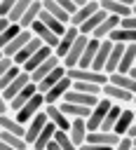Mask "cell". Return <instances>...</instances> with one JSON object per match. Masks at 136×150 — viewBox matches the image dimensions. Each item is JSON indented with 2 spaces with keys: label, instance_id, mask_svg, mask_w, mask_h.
I'll list each match as a JSON object with an SVG mask.
<instances>
[{
  "label": "cell",
  "instance_id": "d4e9b609",
  "mask_svg": "<svg viewBox=\"0 0 136 150\" xmlns=\"http://www.w3.org/2000/svg\"><path fill=\"white\" fill-rule=\"evenodd\" d=\"M0 143H7V145H12V148H16V150H28L30 145L26 143V138H21V136H16V134H9V131H0Z\"/></svg>",
  "mask_w": 136,
  "mask_h": 150
},
{
  "label": "cell",
  "instance_id": "52a82bcc",
  "mask_svg": "<svg viewBox=\"0 0 136 150\" xmlns=\"http://www.w3.org/2000/svg\"><path fill=\"white\" fill-rule=\"evenodd\" d=\"M47 124H49V117H47V112L42 110L40 115H35V117L26 124V143H28V145H33V143L38 141V136L47 129Z\"/></svg>",
  "mask_w": 136,
  "mask_h": 150
},
{
  "label": "cell",
  "instance_id": "1f68e13d",
  "mask_svg": "<svg viewBox=\"0 0 136 150\" xmlns=\"http://www.w3.org/2000/svg\"><path fill=\"white\" fill-rule=\"evenodd\" d=\"M14 5H16V0H5V2L0 5V16H9L12 9H14Z\"/></svg>",
  "mask_w": 136,
  "mask_h": 150
},
{
  "label": "cell",
  "instance_id": "6da1fadb",
  "mask_svg": "<svg viewBox=\"0 0 136 150\" xmlns=\"http://www.w3.org/2000/svg\"><path fill=\"white\" fill-rule=\"evenodd\" d=\"M68 77L73 82H89V84H98V87H106L110 82V77L106 73H98L94 68H73V70H68Z\"/></svg>",
  "mask_w": 136,
  "mask_h": 150
},
{
  "label": "cell",
  "instance_id": "836d02e7",
  "mask_svg": "<svg viewBox=\"0 0 136 150\" xmlns=\"http://www.w3.org/2000/svg\"><path fill=\"white\" fill-rule=\"evenodd\" d=\"M120 28H127V30H136V16H129V19H122Z\"/></svg>",
  "mask_w": 136,
  "mask_h": 150
},
{
  "label": "cell",
  "instance_id": "30bf717a",
  "mask_svg": "<svg viewBox=\"0 0 136 150\" xmlns=\"http://www.w3.org/2000/svg\"><path fill=\"white\" fill-rule=\"evenodd\" d=\"M45 112H47V117H49V122L59 129V131H70V127H73V120L59 108V105H45Z\"/></svg>",
  "mask_w": 136,
  "mask_h": 150
},
{
  "label": "cell",
  "instance_id": "44dd1931",
  "mask_svg": "<svg viewBox=\"0 0 136 150\" xmlns=\"http://www.w3.org/2000/svg\"><path fill=\"white\" fill-rule=\"evenodd\" d=\"M59 66H61V59H59V56L54 54V56H52V59H49L47 63H42V66H40V68L35 70V73H30V80H33L35 84H40V82H42V80H45V77H47V75H49L52 70H56Z\"/></svg>",
  "mask_w": 136,
  "mask_h": 150
},
{
  "label": "cell",
  "instance_id": "5b68a950",
  "mask_svg": "<svg viewBox=\"0 0 136 150\" xmlns=\"http://www.w3.org/2000/svg\"><path fill=\"white\" fill-rule=\"evenodd\" d=\"M101 9L117 19L134 16V2H120V0H101Z\"/></svg>",
  "mask_w": 136,
  "mask_h": 150
},
{
  "label": "cell",
  "instance_id": "7bdbcfd3",
  "mask_svg": "<svg viewBox=\"0 0 136 150\" xmlns=\"http://www.w3.org/2000/svg\"><path fill=\"white\" fill-rule=\"evenodd\" d=\"M134 105H136V98H134Z\"/></svg>",
  "mask_w": 136,
  "mask_h": 150
},
{
  "label": "cell",
  "instance_id": "d6986e66",
  "mask_svg": "<svg viewBox=\"0 0 136 150\" xmlns=\"http://www.w3.org/2000/svg\"><path fill=\"white\" fill-rule=\"evenodd\" d=\"M0 131H9V134H16V136L26 138V124H21L14 115H5V117H0Z\"/></svg>",
  "mask_w": 136,
  "mask_h": 150
},
{
  "label": "cell",
  "instance_id": "ac0fdd59",
  "mask_svg": "<svg viewBox=\"0 0 136 150\" xmlns=\"http://www.w3.org/2000/svg\"><path fill=\"white\" fill-rule=\"evenodd\" d=\"M35 94H40V91H38V84H35V82H30V84H28V87H26V89H23V91H21V94L14 98V101H9L12 112L16 115V112H19V110H21V108H23V105H26V103H28V101L35 96Z\"/></svg>",
  "mask_w": 136,
  "mask_h": 150
},
{
  "label": "cell",
  "instance_id": "8fae6325",
  "mask_svg": "<svg viewBox=\"0 0 136 150\" xmlns=\"http://www.w3.org/2000/svg\"><path fill=\"white\" fill-rule=\"evenodd\" d=\"M30 82H33V80H30V75H28V73L23 70L19 80H14V82H12V84H9L7 89H2L0 98H2V101H7V103H9V101H14V98H16V96H19V94H21V91H23V89H26V87L30 84Z\"/></svg>",
  "mask_w": 136,
  "mask_h": 150
},
{
  "label": "cell",
  "instance_id": "ffe728a7",
  "mask_svg": "<svg viewBox=\"0 0 136 150\" xmlns=\"http://www.w3.org/2000/svg\"><path fill=\"white\" fill-rule=\"evenodd\" d=\"M70 138H73V143L80 148V145H84L87 143V136H89V129H87V120H73V127H70Z\"/></svg>",
  "mask_w": 136,
  "mask_h": 150
},
{
  "label": "cell",
  "instance_id": "83f0119b",
  "mask_svg": "<svg viewBox=\"0 0 136 150\" xmlns=\"http://www.w3.org/2000/svg\"><path fill=\"white\" fill-rule=\"evenodd\" d=\"M73 91H82V94H91V96H103V87L89 84V82H73Z\"/></svg>",
  "mask_w": 136,
  "mask_h": 150
},
{
  "label": "cell",
  "instance_id": "5bb4252c",
  "mask_svg": "<svg viewBox=\"0 0 136 150\" xmlns=\"http://www.w3.org/2000/svg\"><path fill=\"white\" fill-rule=\"evenodd\" d=\"M33 38H35V35H33V30H23V33L12 42V45H7L5 49H0V54H2V56H12V59H14V56H16V54H19V52H21V49L33 40Z\"/></svg>",
  "mask_w": 136,
  "mask_h": 150
},
{
  "label": "cell",
  "instance_id": "2e32d148",
  "mask_svg": "<svg viewBox=\"0 0 136 150\" xmlns=\"http://www.w3.org/2000/svg\"><path fill=\"white\" fill-rule=\"evenodd\" d=\"M30 30H33V35H35V38H40L47 47H52V49H56V47H59V40H61V38H59V35H54V33H52L42 21H38Z\"/></svg>",
  "mask_w": 136,
  "mask_h": 150
},
{
  "label": "cell",
  "instance_id": "f6af8a7d",
  "mask_svg": "<svg viewBox=\"0 0 136 150\" xmlns=\"http://www.w3.org/2000/svg\"><path fill=\"white\" fill-rule=\"evenodd\" d=\"M134 150H136V148H134Z\"/></svg>",
  "mask_w": 136,
  "mask_h": 150
},
{
  "label": "cell",
  "instance_id": "7402d4cb",
  "mask_svg": "<svg viewBox=\"0 0 136 150\" xmlns=\"http://www.w3.org/2000/svg\"><path fill=\"white\" fill-rule=\"evenodd\" d=\"M42 5H45V12H49V14H52L54 19H59L61 23L70 26V14H68V12H66V9L59 5V0H45Z\"/></svg>",
  "mask_w": 136,
  "mask_h": 150
},
{
  "label": "cell",
  "instance_id": "8992f818",
  "mask_svg": "<svg viewBox=\"0 0 136 150\" xmlns=\"http://www.w3.org/2000/svg\"><path fill=\"white\" fill-rule=\"evenodd\" d=\"M101 9V0H87V2H82V7L77 9V14L70 19V26H75V28H82L96 12Z\"/></svg>",
  "mask_w": 136,
  "mask_h": 150
},
{
  "label": "cell",
  "instance_id": "cb8c5ba5",
  "mask_svg": "<svg viewBox=\"0 0 136 150\" xmlns=\"http://www.w3.org/2000/svg\"><path fill=\"white\" fill-rule=\"evenodd\" d=\"M98 47H101V40H89V45H87V49H84V54H82V61H80V66L77 68H91L94 66V59H96V54H98Z\"/></svg>",
  "mask_w": 136,
  "mask_h": 150
},
{
  "label": "cell",
  "instance_id": "7a4b0ae2",
  "mask_svg": "<svg viewBox=\"0 0 136 150\" xmlns=\"http://www.w3.org/2000/svg\"><path fill=\"white\" fill-rule=\"evenodd\" d=\"M45 105H47L45 94H35V96H33V98H30V101H28V103H26V105H23V108L16 112V115H14V117H16L21 124H28V122H30L35 115H40V112L45 110Z\"/></svg>",
  "mask_w": 136,
  "mask_h": 150
},
{
  "label": "cell",
  "instance_id": "60d3db41",
  "mask_svg": "<svg viewBox=\"0 0 136 150\" xmlns=\"http://www.w3.org/2000/svg\"><path fill=\"white\" fill-rule=\"evenodd\" d=\"M134 148H136V138H134Z\"/></svg>",
  "mask_w": 136,
  "mask_h": 150
},
{
  "label": "cell",
  "instance_id": "4dcf8cb0",
  "mask_svg": "<svg viewBox=\"0 0 136 150\" xmlns=\"http://www.w3.org/2000/svg\"><path fill=\"white\" fill-rule=\"evenodd\" d=\"M14 66H16V61H14L12 56H2V54H0V77H2V75H7Z\"/></svg>",
  "mask_w": 136,
  "mask_h": 150
},
{
  "label": "cell",
  "instance_id": "7c38bea8",
  "mask_svg": "<svg viewBox=\"0 0 136 150\" xmlns=\"http://www.w3.org/2000/svg\"><path fill=\"white\" fill-rule=\"evenodd\" d=\"M134 122H136L134 108H124V110H122V115H120V120H117V124H115V129H113V134H117L120 138L129 136V131H131Z\"/></svg>",
  "mask_w": 136,
  "mask_h": 150
},
{
  "label": "cell",
  "instance_id": "e0dca14e",
  "mask_svg": "<svg viewBox=\"0 0 136 150\" xmlns=\"http://www.w3.org/2000/svg\"><path fill=\"white\" fill-rule=\"evenodd\" d=\"M52 56H54V49L45 45V47H42V49H40V52H38V54H35V56H33V59H30V61H28V63L23 66V70H26V73L30 75V73H35V70H38V68H40L42 63H47V61H49Z\"/></svg>",
  "mask_w": 136,
  "mask_h": 150
},
{
  "label": "cell",
  "instance_id": "3957f363",
  "mask_svg": "<svg viewBox=\"0 0 136 150\" xmlns=\"http://www.w3.org/2000/svg\"><path fill=\"white\" fill-rule=\"evenodd\" d=\"M103 96L110 98L113 103H120V105H127V108H134V98H136V94H131V91H127L117 84H110V82L103 87Z\"/></svg>",
  "mask_w": 136,
  "mask_h": 150
},
{
  "label": "cell",
  "instance_id": "ba28073f",
  "mask_svg": "<svg viewBox=\"0 0 136 150\" xmlns=\"http://www.w3.org/2000/svg\"><path fill=\"white\" fill-rule=\"evenodd\" d=\"M89 40H91V38H87V35H80V38H77V42L73 45V49H70V52H68V56L63 59V66H66L68 70H73V68H77V66H80L82 54H84V49H87Z\"/></svg>",
  "mask_w": 136,
  "mask_h": 150
},
{
  "label": "cell",
  "instance_id": "ab89813d",
  "mask_svg": "<svg viewBox=\"0 0 136 150\" xmlns=\"http://www.w3.org/2000/svg\"><path fill=\"white\" fill-rule=\"evenodd\" d=\"M134 16H136V2H134Z\"/></svg>",
  "mask_w": 136,
  "mask_h": 150
},
{
  "label": "cell",
  "instance_id": "74e56055",
  "mask_svg": "<svg viewBox=\"0 0 136 150\" xmlns=\"http://www.w3.org/2000/svg\"><path fill=\"white\" fill-rule=\"evenodd\" d=\"M0 150H16V148H12V145H7V143H0Z\"/></svg>",
  "mask_w": 136,
  "mask_h": 150
},
{
  "label": "cell",
  "instance_id": "f546056e",
  "mask_svg": "<svg viewBox=\"0 0 136 150\" xmlns=\"http://www.w3.org/2000/svg\"><path fill=\"white\" fill-rule=\"evenodd\" d=\"M56 143H59L63 150H80V148L73 143V138H70L68 131H56Z\"/></svg>",
  "mask_w": 136,
  "mask_h": 150
},
{
  "label": "cell",
  "instance_id": "b9f144b4",
  "mask_svg": "<svg viewBox=\"0 0 136 150\" xmlns=\"http://www.w3.org/2000/svg\"><path fill=\"white\" fill-rule=\"evenodd\" d=\"M134 115H136V105H134Z\"/></svg>",
  "mask_w": 136,
  "mask_h": 150
},
{
  "label": "cell",
  "instance_id": "4fadbf2b",
  "mask_svg": "<svg viewBox=\"0 0 136 150\" xmlns=\"http://www.w3.org/2000/svg\"><path fill=\"white\" fill-rule=\"evenodd\" d=\"M66 75H68V68L61 63L56 70H52V73H49V75H47V77L38 84V91H40V94H47V91H49V89H54V87H56V84H59Z\"/></svg>",
  "mask_w": 136,
  "mask_h": 150
},
{
  "label": "cell",
  "instance_id": "d590c367",
  "mask_svg": "<svg viewBox=\"0 0 136 150\" xmlns=\"http://www.w3.org/2000/svg\"><path fill=\"white\" fill-rule=\"evenodd\" d=\"M47 150H63V148H61V145H59V143H56V138H54V141H52V143H49V148H47Z\"/></svg>",
  "mask_w": 136,
  "mask_h": 150
},
{
  "label": "cell",
  "instance_id": "f35d334b",
  "mask_svg": "<svg viewBox=\"0 0 136 150\" xmlns=\"http://www.w3.org/2000/svg\"><path fill=\"white\" fill-rule=\"evenodd\" d=\"M129 75H131V77L136 80V68H131V73H129Z\"/></svg>",
  "mask_w": 136,
  "mask_h": 150
},
{
  "label": "cell",
  "instance_id": "484cf974",
  "mask_svg": "<svg viewBox=\"0 0 136 150\" xmlns=\"http://www.w3.org/2000/svg\"><path fill=\"white\" fill-rule=\"evenodd\" d=\"M110 84H117V87H122V89H127V91L136 94V80H134L131 75L115 73V75H110Z\"/></svg>",
  "mask_w": 136,
  "mask_h": 150
},
{
  "label": "cell",
  "instance_id": "ee69618b",
  "mask_svg": "<svg viewBox=\"0 0 136 150\" xmlns=\"http://www.w3.org/2000/svg\"><path fill=\"white\" fill-rule=\"evenodd\" d=\"M28 150H33V148H28Z\"/></svg>",
  "mask_w": 136,
  "mask_h": 150
},
{
  "label": "cell",
  "instance_id": "4316f807",
  "mask_svg": "<svg viewBox=\"0 0 136 150\" xmlns=\"http://www.w3.org/2000/svg\"><path fill=\"white\" fill-rule=\"evenodd\" d=\"M30 2H33V0H16V5H14V9H12V14H9L7 19H9L12 23H21V19H23V14L28 12Z\"/></svg>",
  "mask_w": 136,
  "mask_h": 150
},
{
  "label": "cell",
  "instance_id": "8d00e7d4",
  "mask_svg": "<svg viewBox=\"0 0 136 150\" xmlns=\"http://www.w3.org/2000/svg\"><path fill=\"white\" fill-rule=\"evenodd\" d=\"M129 138H131V141L136 138V122H134V127H131V131H129Z\"/></svg>",
  "mask_w": 136,
  "mask_h": 150
},
{
  "label": "cell",
  "instance_id": "9a60e30c",
  "mask_svg": "<svg viewBox=\"0 0 136 150\" xmlns=\"http://www.w3.org/2000/svg\"><path fill=\"white\" fill-rule=\"evenodd\" d=\"M120 141L122 138L117 134H110V131H89V136H87V143H91V145H110V148H115Z\"/></svg>",
  "mask_w": 136,
  "mask_h": 150
},
{
  "label": "cell",
  "instance_id": "f1b7e54d",
  "mask_svg": "<svg viewBox=\"0 0 136 150\" xmlns=\"http://www.w3.org/2000/svg\"><path fill=\"white\" fill-rule=\"evenodd\" d=\"M21 73H23V68H21V66H14L7 75H2V77H0V91H2V89H7L14 80H19V77H21Z\"/></svg>",
  "mask_w": 136,
  "mask_h": 150
},
{
  "label": "cell",
  "instance_id": "603a6c76",
  "mask_svg": "<svg viewBox=\"0 0 136 150\" xmlns=\"http://www.w3.org/2000/svg\"><path fill=\"white\" fill-rule=\"evenodd\" d=\"M40 21H42V23H45L54 35H59V38H63V35H66V30H68V26H66V23H61L59 19H54V16H52L49 12H45V9H42V14H40Z\"/></svg>",
  "mask_w": 136,
  "mask_h": 150
},
{
  "label": "cell",
  "instance_id": "d6a6232c",
  "mask_svg": "<svg viewBox=\"0 0 136 150\" xmlns=\"http://www.w3.org/2000/svg\"><path fill=\"white\" fill-rule=\"evenodd\" d=\"M115 150H134V141H131L129 136H124V138L115 145Z\"/></svg>",
  "mask_w": 136,
  "mask_h": 150
},
{
  "label": "cell",
  "instance_id": "277c9868",
  "mask_svg": "<svg viewBox=\"0 0 136 150\" xmlns=\"http://www.w3.org/2000/svg\"><path fill=\"white\" fill-rule=\"evenodd\" d=\"M110 108H113V101L103 96V98L98 101V105L91 110V115H89V120H87V129H89V131H101V124H103L106 115L110 112Z\"/></svg>",
  "mask_w": 136,
  "mask_h": 150
},
{
  "label": "cell",
  "instance_id": "9c48e42d",
  "mask_svg": "<svg viewBox=\"0 0 136 150\" xmlns=\"http://www.w3.org/2000/svg\"><path fill=\"white\" fill-rule=\"evenodd\" d=\"M82 33H80V28H75V26H68V30H66V35L59 40V47L54 49V54L61 59V63H63V59L68 56V52L73 49V45L77 42V38H80Z\"/></svg>",
  "mask_w": 136,
  "mask_h": 150
},
{
  "label": "cell",
  "instance_id": "e575fe53",
  "mask_svg": "<svg viewBox=\"0 0 136 150\" xmlns=\"http://www.w3.org/2000/svg\"><path fill=\"white\" fill-rule=\"evenodd\" d=\"M80 150H115V148H110V145H91V143H84V145H80Z\"/></svg>",
  "mask_w": 136,
  "mask_h": 150
}]
</instances>
